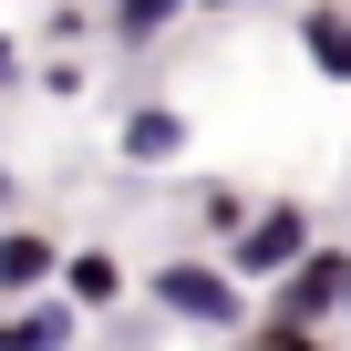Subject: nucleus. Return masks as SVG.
I'll list each match as a JSON object with an SVG mask.
<instances>
[{
	"instance_id": "nucleus-6",
	"label": "nucleus",
	"mask_w": 351,
	"mask_h": 351,
	"mask_svg": "<svg viewBox=\"0 0 351 351\" xmlns=\"http://www.w3.org/2000/svg\"><path fill=\"white\" fill-rule=\"evenodd\" d=\"M186 134H197V124L176 114V104H134V114L114 124V155H124V165H176V155H186Z\"/></svg>"
},
{
	"instance_id": "nucleus-1",
	"label": "nucleus",
	"mask_w": 351,
	"mask_h": 351,
	"mask_svg": "<svg viewBox=\"0 0 351 351\" xmlns=\"http://www.w3.org/2000/svg\"><path fill=\"white\" fill-rule=\"evenodd\" d=\"M145 300H155L165 320H186V330H217V341H238V330H248V289H238L207 248L155 258V269H145Z\"/></svg>"
},
{
	"instance_id": "nucleus-2",
	"label": "nucleus",
	"mask_w": 351,
	"mask_h": 351,
	"mask_svg": "<svg viewBox=\"0 0 351 351\" xmlns=\"http://www.w3.org/2000/svg\"><path fill=\"white\" fill-rule=\"evenodd\" d=\"M310 238H320V228H310V207H300V197H258V207H248V228L217 248V269H228L238 289H248V279H289Z\"/></svg>"
},
{
	"instance_id": "nucleus-4",
	"label": "nucleus",
	"mask_w": 351,
	"mask_h": 351,
	"mask_svg": "<svg viewBox=\"0 0 351 351\" xmlns=\"http://www.w3.org/2000/svg\"><path fill=\"white\" fill-rule=\"evenodd\" d=\"M52 279H62L52 300H62L73 320H104V310H124V289H134V269H124L114 248H62V269H52Z\"/></svg>"
},
{
	"instance_id": "nucleus-14",
	"label": "nucleus",
	"mask_w": 351,
	"mask_h": 351,
	"mask_svg": "<svg viewBox=\"0 0 351 351\" xmlns=\"http://www.w3.org/2000/svg\"><path fill=\"white\" fill-rule=\"evenodd\" d=\"M186 11H248V0H186Z\"/></svg>"
},
{
	"instance_id": "nucleus-15",
	"label": "nucleus",
	"mask_w": 351,
	"mask_h": 351,
	"mask_svg": "<svg viewBox=\"0 0 351 351\" xmlns=\"http://www.w3.org/2000/svg\"><path fill=\"white\" fill-rule=\"evenodd\" d=\"M341 320H351V279H341Z\"/></svg>"
},
{
	"instance_id": "nucleus-7",
	"label": "nucleus",
	"mask_w": 351,
	"mask_h": 351,
	"mask_svg": "<svg viewBox=\"0 0 351 351\" xmlns=\"http://www.w3.org/2000/svg\"><path fill=\"white\" fill-rule=\"evenodd\" d=\"M83 341V320L42 289V300H21V310H0V351H73Z\"/></svg>"
},
{
	"instance_id": "nucleus-9",
	"label": "nucleus",
	"mask_w": 351,
	"mask_h": 351,
	"mask_svg": "<svg viewBox=\"0 0 351 351\" xmlns=\"http://www.w3.org/2000/svg\"><path fill=\"white\" fill-rule=\"evenodd\" d=\"M176 21H186V0H104V21H93V32H114V42L145 52V42H165Z\"/></svg>"
},
{
	"instance_id": "nucleus-12",
	"label": "nucleus",
	"mask_w": 351,
	"mask_h": 351,
	"mask_svg": "<svg viewBox=\"0 0 351 351\" xmlns=\"http://www.w3.org/2000/svg\"><path fill=\"white\" fill-rule=\"evenodd\" d=\"M42 32H52V52H73V42L93 32V11H83V0H52V21H42Z\"/></svg>"
},
{
	"instance_id": "nucleus-11",
	"label": "nucleus",
	"mask_w": 351,
	"mask_h": 351,
	"mask_svg": "<svg viewBox=\"0 0 351 351\" xmlns=\"http://www.w3.org/2000/svg\"><path fill=\"white\" fill-rule=\"evenodd\" d=\"M238 351H330V341H320V330H269V320H248Z\"/></svg>"
},
{
	"instance_id": "nucleus-8",
	"label": "nucleus",
	"mask_w": 351,
	"mask_h": 351,
	"mask_svg": "<svg viewBox=\"0 0 351 351\" xmlns=\"http://www.w3.org/2000/svg\"><path fill=\"white\" fill-rule=\"evenodd\" d=\"M300 52H310L320 83H351V11H341V0H310V11H300Z\"/></svg>"
},
{
	"instance_id": "nucleus-10",
	"label": "nucleus",
	"mask_w": 351,
	"mask_h": 351,
	"mask_svg": "<svg viewBox=\"0 0 351 351\" xmlns=\"http://www.w3.org/2000/svg\"><path fill=\"white\" fill-rule=\"evenodd\" d=\"M248 207H258V197H238V186H197V228H207L217 248H228V238L248 228Z\"/></svg>"
},
{
	"instance_id": "nucleus-16",
	"label": "nucleus",
	"mask_w": 351,
	"mask_h": 351,
	"mask_svg": "<svg viewBox=\"0 0 351 351\" xmlns=\"http://www.w3.org/2000/svg\"><path fill=\"white\" fill-rule=\"evenodd\" d=\"M0 197H11V186H0Z\"/></svg>"
},
{
	"instance_id": "nucleus-13",
	"label": "nucleus",
	"mask_w": 351,
	"mask_h": 351,
	"mask_svg": "<svg viewBox=\"0 0 351 351\" xmlns=\"http://www.w3.org/2000/svg\"><path fill=\"white\" fill-rule=\"evenodd\" d=\"M21 83V32H0V93Z\"/></svg>"
},
{
	"instance_id": "nucleus-3",
	"label": "nucleus",
	"mask_w": 351,
	"mask_h": 351,
	"mask_svg": "<svg viewBox=\"0 0 351 351\" xmlns=\"http://www.w3.org/2000/svg\"><path fill=\"white\" fill-rule=\"evenodd\" d=\"M341 279H351V248L341 238H310L289 279H269V330H320L341 320Z\"/></svg>"
},
{
	"instance_id": "nucleus-5",
	"label": "nucleus",
	"mask_w": 351,
	"mask_h": 351,
	"mask_svg": "<svg viewBox=\"0 0 351 351\" xmlns=\"http://www.w3.org/2000/svg\"><path fill=\"white\" fill-rule=\"evenodd\" d=\"M52 269H62V238H42V228H0V310L42 300Z\"/></svg>"
}]
</instances>
